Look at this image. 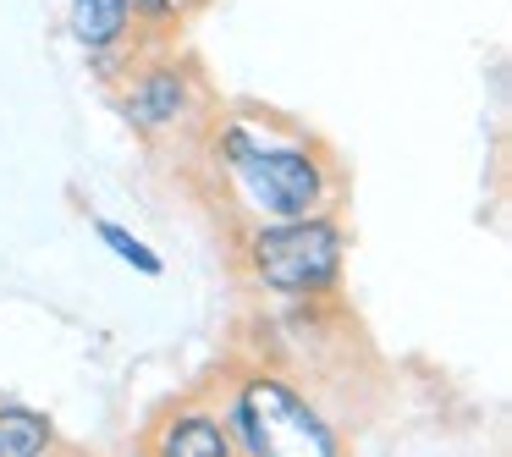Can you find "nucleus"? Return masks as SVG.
Returning <instances> with one entry per match:
<instances>
[{
	"mask_svg": "<svg viewBox=\"0 0 512 457\" xmlns=\"http://www.w3.org/2000/svg\"><path fill=\"white\" fill-rule=\"evenodd\" d=\"M138 457H237V441L210 402H177L144 424Z\"/></svg>",
	"mask_w": 512,
	"mask_h": 457,
	"instance_id": "obj_5",
	"label": "nucleus"
},
{
	"mask_svg": "<svg viewBox=\"0 0 512 457\" xmlns=\"http://www.w3.org/2000/svg\"><path fill=\"white\" fill-rule=\"evenodd\" d=\"M116 111H122V122L133 127L144 144H160V138H177V133H188V127H204V116H210V89H204L193 61L171 56V50H155V56H144L122 78Z\"/></svg>",
	"mask_w": 512,
	"mask_h": 457,
	"instance_id": "obj_4",
	"label": "nucleus"
},
{
	"mask_svg": "<svg viewBox=\"0 0 512 457\" xmlns=\"http://www.w3.org/2000/svg\"><path fill=\"white\" fill-rule=\"evenodd\" d=\"M56 452V424L34 408H0V457H45Z\"/></svg>",
	"mask_w": 512,
	"mask_h": 457,
	"instance_id": "obj_7",
	"label": "nucleus"
},
{
	"mask_svg": "<svg viewBox=\"0 0 512 457\" xmlns=\"http://www.w3.org/2000/svg\"><path fill=\"white\" fill-rule=\"evenodd\" d=\"M199 138L204 171L215 177V204L232 210L243 226L336 215L342 204L347 177L336 155L292 116L265 111V105L210 111Z\"/></svg>",
	"mask_w": 512,
	"mask_h": 457,
	"instance_id": "obj_1",
	"label": "nucleus"
},
{
	"mask_svg": "<svg viewBox=\"0 0 512 457\" xmlns=\"http://www.w3.org/2000/svg\"><path fill=\"white\" fill-rule=\"evenodd\" d=\"M67 28H72V39L83 45V56H94V50H116V45H127V39H138L127 0H72Z\"/></svg>",
	"mask_w": 512,
	"mask_h": 457,
	"instance_id": "obj_6",
	"label": "nucleus"
},
{
	"mask_svg": "<svg viewBox=\"0 0 512 457\" xmlns=\"http://www.w3.org/2000/svg\"><path fill=\"white\" fill-rule=\"evenodd\" d=\"M342 265H347V232L336 215L243 226V270L259 292L320 298L342 281Z\"/></svg>",
	"mask_w": 512,
	"mask_h": 457,
	"instance_id": "obj_3",
	"label": "nucleus"
},
{
	"mask_svg": "<svg viewBox=\"0 0 512 457\" xmlns=\"http://www.w3.org/2000/svg\"><path fill=\"white\" fill-rule=\"evenodd\" d=\"M237 457H353L347 435L325 419V408L292 375L265 364H248L232 380V397L221 408Z\"/></svg>",
	"mask_w": 512,
	"mask_h": 457,
	"instance_id": "obj_2",
	"label": "nucleus"
},
{
	"mask_svg": "<svg viewBox=\"0 0 512 457\" xmlns=\"http://www.w3.org/2000/svg\"><path fill=\"white\" fill-rule=\"evenodd\" d=\"M94 237H100V243L111 248L116 259H122V265L144 270V276H160V270H166V259H160L149 243H138V237L127 232V226H116V221H94Z\"/></svg>",
	"mask_w": 512,
	"mask_h": 457,
	"instance_id": "obj_8",
	"label": "nucleus"
}]
</instances>
